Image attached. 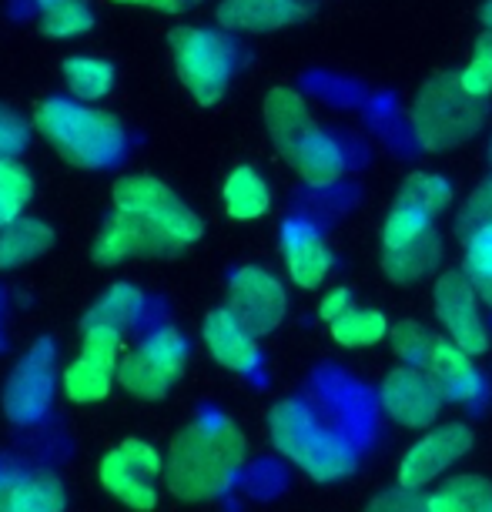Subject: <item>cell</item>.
I'll list each match as a JSON object with an SVG mask.
<instances>
[{
	"label": "cell",
	"instance_id": "obj_1",
	"mask_svg": "<svg viewBox=\"0 0 492 512\" xmlns=\"http://www.w3.org/2000/svg\"><path fill=\"white\" fill-rule=\"evenodd\" d=\"M248 442L225 415H201L188 422L171 442L164 476L168 489L185 502H205L221 496L245 466Z\"/></svg>",
	"mask_w": 492,
	"mask_h": 512
},
{
	"label": "cell",
	"instance_id": "obj_2",
	"mask_svg": "<svg viewBox=\"0 0 492 512\" xmlns=\"http://www.w3.org/2000/svg\"><path fill=\"white\" fill-rule=\"evenodd\" d=\"M268 436L288 462L318 482H339L359 469L355 442L302 399H285L268 412Z\"/></svg>",
	"mask_w": 492,
	"mask_h": 512
},
{
	"label": "cell",
	"instance_id": "obj_3",
	"mask_svg": "<svg viewBox=\"0 0 492 512\" xmlns=\"http://www.w3.org/2000/svg\"><path fill=\"white\" fill-rule=\"evenodd\" d=\"M265 128L272 134L278 154L292 164L295 175L312 188H328L342 178L345 151L342 144L318 128L302 94L292 88H275L265 98Z\"/></svg>",
	"mask_w": 492,
	"mask_h": 512
},
{
	"label": "cell",
	"instance_id": "obj_4",
	"mask_svg": "<svg viewBox=\"0 0 492 512\" xmlns=\"http://www.w3.org/2000/svg\"><path fill=\"white\" fill-rule=\"evenodd\" d=\"M34 128L64 161L84 171L108 168L121 158L124 144H128L121 121L114 114L84 108V104L67 98L44 101L34 114Z\"/></svg>",
	"mask_w": 492,
	"mask_h": 512
},
{
	"label": "cell",
	"instance_id": "obj_5",
	"mask_svg": "<svg viewBox=\"0 0 492 512\" xmlns=\"http://www.w3.org/2000/svg\"><path fill=\"white\" fill-rule=\"evenodd\" d=\"M489 118V98L466 91L459 74H436L412 104V134L426 151H452L472 141Z\"/></svg>",
	"mask_w": 492,
	"mask_h": 512
},
{
	"label": "cell",
	"instance_id": "obj_6",
	"mask_svg": "<svg viewBox=\"0 0 492 512\" xmlns=\"http://www.w3.org/2000/svg\"><path fill=\"white\" fill-rule=\"evenodd\" d=\"M171 54L181 84L198 104H218L225 98L231 74H235V47L225 34L208 27H178L171 31Z\"/></svg>",
	"mask_w": 492,
	"mask_h": 512
},
{
	"label": "cell",
	"instance_id": "obj_7",
	"mask_svg": "<svg viewBox=\"0 0 492 512\" xmlns=\"http://www.w3.org/2000/svg\"><path fill=\"white\" fill-rule=\"evenodd\" d=\"M111 195H114V208L154 221V225L164 231V238H168L178 251L188 248L191 241H198L201 231H205V225H201V218L195 211L164 185V181L151 178V175H124L114 181Z\"/></svg>",
	"mask_w": 492,
	"mask_h": 512
},
{
	"label": "cell",
	"instance_id": "obj_8",
	"mask_svg": "<svg viewBox=\"0 0 492 512\" xmlns=\"http://www.w3.org/2000/svg\"><path fill=\"white\" fill-rule=\"evenodd\" d=\"M161 472H164L161 452L148 446L144 439H124L121 446H114L108 456L98 462L101 486L118 502L138 512H151L158 506L154 479H158Z\"/></svg>",
	"mask_w": 492,
	"mask_h": 512
},
{
	"label": "cell",
	"instance_id": "obj_9",
	"mask_svg": "<svg viewBox=\"0 0 492 512\" xmlns=\"http://www.w3.org/2000/svg\"><path fill=\"white\" fill-rule=\"evenodd\" d=\"M432 302L449 342H456L462 352L486 355L489 352V325L482 318V298L466 272H442L432 288Z\"/></svg>",
	"mask_w": 492,
	"mask_h": 512
},
{
	"label": "cell",
	"instance_id": "obj_10",
	"mask_svg": "<svg viewBox=\"0 0 492 512\" xmlns=\"http://www.w3.org/2000/svg\"><path fill=\"white\" fill-rule=\"evenodd\" d=\"M228 308L252 335H268L282 325L288 312L285 285L258 265L238 268L228 285Z\"/></svg>",
	"mask_w": 492,
	"mask_h": 512
},
{
	"label": "cell",
	"instance_id": "obj_11",
	"mask_svg": "<svg viewBox=\"0 0 492 512\" xmlns=\"http://www.w3.org/2000/svg\"><path fill=\"white\" fill-rule=\"evenodd\" d=\"M442 392L432 375L419 365H399L382 382V409L402 429H429L439 419Z\"/></svg>",
	"mask_w": 492,
	"mask_h": 512
},
{
	"label": "cell",
	"instance_id": "obj_12",
	"mask_svg": "<svg viewBox=\"0 0 492 512\" xmlns=\"http://www.w3.org/2000/svg\"><path fill=\"white\" fill-rule=\"evenodd\" d=\"M472 449V429L462 422H446L439 429L426 432L416 446L399 462V486L422 489L429 482H436L442 472H449L456 462Z\"/></svg>",
	"mask_w": 492,
	"mask_h": 512
},
{
	"label": "cell",
	"instance_id": "obj_13",
	"mask_svg": "<svg viewBox=\"0 0 492 512\" xmlns=\"http://www.w3.org/2000/svg\"><path fill=\"white\" fill-rule=\"evenodd\" d=\"M175 245L164 238V231L154 221L131 215V211L114 208V218L104 225L101 238L94 241V262L118 265L128 258H151V255H175Z\"/></svg>",
	"mask_w": 492,
	"mask_h": 512
},
{
	"label": "cell",
	"instance_id": "obj_14",
	"mask_svg": "<svg viewBox=\"0 0 492 512\" xmlns=\"http://www.w3.org/2000/svg\"><path fill=\"white\" fill-rule=\"evenodd\" d=\"M54 395L51 379V345H34L14 369L4 392V409L14 422H37L47 412Z\"/></svg>",
	"mask_w": 492,
	"mask_h": 512
},
{
	"label": "cell",
	"instance_id": "obj_15",
	"mask_svg": "<svg viewBox=\"0 0 492 512\" xmlns=\"http://www.w3.org/2000/svg\"><path fill=\"white\" fill-rule=\"evenodd\" d=\"M282 255L298 288H318L332 272V251L312 221H285Z\"/></svg>",
	"mask_w": 492,
	"mask_h": 512
},
{
	"label": "cell",
	"instance_id": "obj_16",
	"mask_svg": "<svg viewBox=\"0 0 492 512\" xmlns=\"http://www.w3.org/2000/svg\"><path fill=\"white\" fill-rule=\"evenodd\" d=\"M422 369L432 375V382L439 385V392L446 402H456V405L476 402L479 395L486 392V382H482L472 355L462 352L456 342H449V338H436V342H432Z\"/></svg>",
	"mask_w": 492,
	"mask_h": 512
},
{
	"label": "cell",
	"instance_id": "obj_17",
	"mask_svg": "<svg viewBox=\"0 0 492 512\" xmlns=\"http://www.w3.org/2000/svg\"><path fill=\"white\" fill-rule=\"evenodd\" d=\"M201 335H205V345L211 352L221 369H231V372H252L258 365V342L248 332L245 325L238 322L235 312L225 305V308H215V312L205 315V325H201Z\"/></svg>",
	"mask_w": 492,
	"mask_h": 512
},
{
	"label": "cell",
	"instance_id": "obj_18",
	"mask_svg": "<svg viewBox=\"0 0 492 512\" xmlns=\"http://www.w3.org/2000/svg\"><path fill=\"white\" fill-rule=\"evenodd\" d=\"M305 0H221L218 24L238 34H272L305 17Z\"/></svg>",
	"mask_w": 492,
	"mask_h": 512
},
{
	"label": "cell",
	"instance_id": "obj_19",
	"mask_svg": "<svg viewBox=\"0 0 492 512\" xmlns=\"http://www.w3.org/2000/svg\"><path fill=\"white\" fill-rule=\"evenodd\" d=\"M439 258H442V241L436 235V228H432L422 238L409 241V245L382 248V272L395 285H416L419 278L436 272Z\"/></svg>",
	"mask_w": 492,
	"mask_h": 512
},
{
	"label": "cell",
	"instance_id": "obj_20",
	"mask_svg": "<svg viewBox=\"0 0 492 512\" xmlns=\"http://www.w3.org/2000/svg\"><path fill=\"white\" fill-rule=\"evenodd\" d=\"M64 506V486L51 472H27L0 492V512H64Z\"/></svg>",
	"mask_w": 492,
	"mask_h": 512
},
{
	"label": "cell",
	"instance_id": "obj_21",
	"mask_svg": "<svg viewBox=\"0 0 492 512\" xmlns=\"http://www.w3.org/2000/svg\"><path fill=\"white\" fill-rule=\"evenodd\" d=\"M54 245V231L37 218H17L0 228V272L31 265Z\"/></svg>",
	"mask_w": 492,
	"mask_h": 512
},
{
	"label": "cell",
	"instance_id": "obj_22",
	"mask_svg": "<svg viewBox=\"0 0 492 512\" xmlns=\"http://www.w3.org/2000/svg\"><path fill=\"white\" fill-rule=\"evenodd\" d=\"M221 198H225V211L228 218L235 221H255L262 218L268 205H272V191H268V181L258 175L255 168H235L221 188Z\"/></svg>",
	"mask_w": 492,
	"mask_h": 512
},
{
	"label": "cell",
	"instance_id": "obj_23",
	"mask_svg": "<svg viewBox=\"0 0 492 512\" xmlns=\"http://www.w3.org/2000/svg\"><path fill=\"white\" fill-rule=\"evenodd\" d=\"M432 512H492V482L482 476H456L429 496Z\"/></svg>",
	"mask_w": 492,
	"mask_h": 512
},
{
	"label": "cell",
	"instance_id": "obj_24",
	"mask_svg": "<svg viewBox=\"0 0 492 512\" xmlns=\"http://www.w3.org/2000/svg\"><path fill=\"white\" fill-rule=\"evenodd\" d=\"M141 312H144V295L134 285L118 282L94 302L88 318H84V325H108V328H118V332H128L141 318Z\"/></svg>",
	"mask_w": 492,
	"mask_h": 512
},
{
	"label": "cell",
	"instance_id": "obj_25",
	"mask_svg": "<svg viewBox=\"0 0 492 512\" xmlns=\"http://www.w3.org/2000/svg\"><path fill=\"white\" fill-rule=\"evenodd\" d=\"M64 84L74 94V101H101L114 88V64L101 61V57H67Z\"/></svg>",
	"mask_w": 492,
	"mask_h": 512
},
{
	"label": "cell",
	"instance_id": "obj_26",
	"mask_svg": "<svg viewBox=\"0 0 492 512\" xmlns=\"http://www.w3.org/2000/svg\"><path fill=\"white\" fill-rule=\"evenodd\" d=\"M114 382H118V372L101 362H94V359H84V355H77V359L64 369V392H67V399L77 405L101 402L104 395L111 392Z\"/></svg>",
	"mask_w": 492,
	"mask_h": 512
},
{
	"label": "cell",
	"instance_id": "obj_27",
	"mask_svg": "<svg viewBox=\"0 0 492 512\" xmlns=\"http://www.w3.org/2000/svg\"><path fill=\"white\" fill-rule=\"evenodd\" d=\"M118 385L124 392H131L134 399L154 402V399H164V395L171 392L175 379L164 375L148 355H141L138 349H134V352H128V359H121V365H118Z\"/></svg>",
	"mask_w": 492,
	"mask_h": 512
},
{
	"label": "cell",
	"instance_id": "obj_28",
	"mask_svg": "<svg viewBox=\"0 0 492 512\" xmlns=\"http://www.w3.org/2000/svg\"><path fill=\"white\" fill-rule=\"evenodd\" d=\"M389 335V318L375 308H349L332 322V338L345 349H369V345L382 342Z\"/></svg>",
	"mask_w": 492,
	"mask_h": 512
},
{
	"label": "cell",
	"instance_id": "obj_29",
	"mask_svg": "<svg viewBox=\"0 0 492 512\" xmlns=\"http://www.w3.org/2000/svg\"><path fill=\"white\" fill-rule=\"evenodd\" d=\"M41 11V31L47 37H77L94 27V11L88 0H37Z\"/></svg>",
	"mask_w": 492,
	"mask_h": 512
},
{
	"label": "cell",
	"instance_id": "obj_30",
	"mask_svg": "<svg viewBox=\"0 0 492 512\" xmlns=\"http://www.w3.org/2000/svg\"><path fill=\"white\" fill-rule=\"evenodd\" d=\"M34 198V178L21 161L0 158V228L24 218V208Z\"/></svg>",
	"mask_w": 492,
	"mask_h": 512
},
{
	"label": "cell",
	"instance_id": "obj_31",
	"mask_svg": "<svg viewBox=\"0 0 492 512\" xmlns=\"http://www.w3.org/2000/svg\"><path fill=\"white\" fill-rule=\"evenodd\" d=\"M395 198L405 201V205L429 211L432 218H439L442 211L452 205V185L442 175H432V171H416V175H409L402 181Z\"/></svg>",
	"mask_w": 492,
	"mask_h": 512
},
{
	"label": "cell",
	"instance_id": "obj_32",
	"mask_svg": "<svg viewBox=\"0 0 492 512\" xmlns=\"http://www.w3.org/2000/svg\"><path fill=\"white\" fill-rule=\"evenodd\" d=\"M462 248H466V265H462V272L476 285L482 302L492 308V225L472 231L469 238H462Z\"/></svg>",
	"mask_w": 492,
	"mask_h": 512
},
{
	"label": "cell",
	"instance_id": "obj_33",
	"mask_svg": "<svg viewBox=\"0 0 492 512\" xmlns=\"http://www.w3.org/2000/svg\"><path fill=\"white\" fill-rule=\"evenodd\" d=\"M138 352L148 355V359L158 365L164 375H171V379H178L188 365V342L181 338V332H175V328H158V332L144 335Z\"/></svg>",
	"mask_w": 492,
	"mask_h": 512
},
{
	"label": "cell",
	"instance_id": "obj_34",
	"mask_svg": "<svg viewBox=\"0 0 492 512\" xmlns=\"http://www.w3.org/2000/svg\"><path fill=\"white\" fill-rule=\"evenodd\" d=\"M432 218L429 211H422L416 205H405V201L395 198V205L389 211L382 225V248H399V245H409V241L422 238L426 231H432Z\"/></svg>",
	"mask_w": 492,
	"mask_h": 512
},
{
	"label": "cell",
	"instance_id": "obj_35",
	"mask_svg": "<svg viewBox=\"0 0 492 512\" xmlns=\"http://www.w3.org/2000/svg\"><path fill=\"white\" fill-rule=\"evenodd\" d=\"M389 338H392V349L395 355L405 362V365H426V355L432 349V342H436L439 335H432L426 325L419 322H399L389 328Z\"/></svg>",
	"mask_w": 492,
	"mask_h": 512
},
{
	"label": "cell",
	"instance_id": "obj_36",
	"mask_svg": "<svg viewBox=\"0 0 492 512\" xmlns=\"http://www.w3.org/2000/svg\"><path fill=\"white\" fill-rule=\"evenodd\" d=\"M486 225H492V178L482 181V185L466 198V205H462L459 218H456V235L462 241V238H469L472 231H479Z\"/></svg>",
	"mask_w": 492,
	"mask_h": 512
},
{
	"label": "cell",
	"instance_id": "obj_37",
	"mask_svg": "<svg viewBox=\"0 0 492 512\" xmlns=\"http://www.w3.org/2000/svg\"><path fill=\"white\" fill-rule=\"evenodd\" d=\"M459 77H462V84H466V91L479 94V98H489V91H492V31L479 37L476 54H472V61L466 64V71Z\"/></svg>",
	"mask_w": 492,
	"mask_h": 512
},
{
	"label": "cell",
	"instance_id": "obj_38",
	"mask_svg": "<svg viewBox=\"0 0 492 512\" xmlns=\"http://www.w3.org/2000/svg\"><path fill=\"white\" fill-rule=\"evenodd\" d=\"M365 512H432V509H429V496H422L419 489L395 486L389 492H382V496H375Z\"/></svg>",
	"mask_w": 492,
	"mask_h": 512
},
{
	"label": "cell",
	"instance_id": "obj_39",
	"mask_svg": "<svg viewBox=\"0 0 492 512\" xmlns=\"http://www.w3.org/2000/svg\"><path fill=\"white\" fill-rule=\"evenodd\" d=\"M27 144V124L11 108H0V158H14Z\"/></svg>",
	"mask_w": 492,
	"mask_h": 512
},
{
	"label": "cell",
	"instance_id": "obj_40",
	"mask_svg": "<svg viewBox=\"0 0 492 512\" xmlns=\"http://www.w3.org/2000/svg\"><path fill=\"white\" fill-rule=\"evenodd\" d=\"M352 305H355V302H352V292H349V288H335V292H328V295L322 298V305H318V315H322L325 322L332 325L335 318L349 312Z\"/></svg>",
	"mask_w": 492,
	"mask_h": 512
},
{
	"label": "cell",
	"instance_id": "obj_41",
	"mask_svg": "<svg viewBox=\"0 0 492 512\" xmlns=\"http://www.w3.org/2000/svg\"><path fill=\"white\" fill-rule=\"evenodd\" d=\"M114 4H128V7H151V11L178 14V11H185V7L198 4V0H114Z\"/></svg>",
	"mask_w": 492,
	"mask_h": 512
},
{
	"label": "cell",
	"instance_id": "obj_42",
	"mask_svg": "<svg viewBox=\"0 0 492 512\" xmlns=\"http://www.w3.org/2000/svg\"><path fill=\"white\" fill-rule=\"evenodd\" d=\"M482 21H486V27H489V31H492V0H489V4H486V11H482Z\"/></svg>",
	"mask_w": 492,
	"mask_h": 512
},
{
	"label": "cell",
	"instance_id": "obj_43",
	"mask_svg": "<svg viewBox=\"0 0 492 512\" xmlns=\"http://www.w3.org/2000/svg\"><path fill=\"white\" fill-rule=\"evenodd\" d=\"M7 482H11V479H7L4 472H0V492H4V486H7Z\"/></svg>",
	"mask_w": 492,
	"mask_h": 512
}]
</instances>
